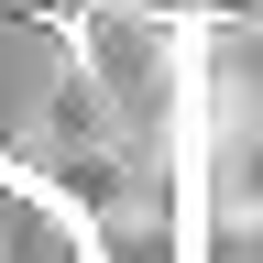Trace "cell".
Listing matches in <instances>:
<instances>
[{"label": "cell", "mask_w": 263, "mask_h": 263, "mask_svg": "<svg viewBox=\"0 0 263 263\" xmlns=\"http://www.w3.org/2000/svg\"><path fill=\"white\" fill-rule=\"evenodd\" d=\"M88 263H197V219L110 209V219H88Z\"/></svg>", "instance_id": "cell-1"}, {"label": "cell", "mask_w": 263, "mask_h": 263, "mask_svg": "<svg viewBox=\"0 0 263 263\" xmlns=\"http://www.w3.org/2000/svg\"><path fill=\"white\" fill-rule=\"evenodd\" d=\"M121 11H143V22H176V33H197V22L219 11V0H121Z\"/></svg>", "instance_id": "cell-2"}, {"label": "cell", "mask_w": 263, "mask_h": 263, "mask_svg": "<svg viewBox=\"0 0 263 263\" xmlns=\"http://www.w3.org/2000/svg\"><path fill=\"white\" fill-rule=\"evenodd\" d=\"M219 11H230V22H263V0H219Z\"/></svg>", "instance_id": "cell-3"}]
</instances>
